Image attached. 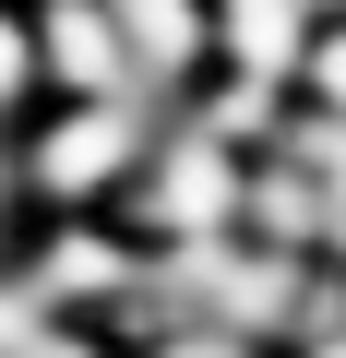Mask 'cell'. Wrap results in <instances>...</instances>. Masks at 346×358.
Listing matches in <instances>:
<instances>
[{
  "mask_svg": "<svg viewBox=\"0 0 346 358\" xmlns=\"http://www.w3.org/2000/svg\"><path fill=\"white\" fill-rule=\"evenodd\" d=\"M298 358H346V322H322V334H298Z\"/></svg>",
  "mask_w": 346,
  "mask_h": 358,
  "instance_id": "cell-7",
  "label": "cell"
},
{
  "mask_svg": "<svg viewBox=\"0 0 346 358\" xmlns=\"http://www.w3.org/2000/svg\"><path fill=\"white\" fill-rule=\"evenodd\" d=\"M322 13H346V0H322Z\"/></svg>",
  "mask_w": 346,
  "mask_h": 358,
  "instance_id": "cell-9",
  "label": "cell"
},
{
  "mask_svg": "<svg viewBox=\"0 0 346 358\" xmlns=\"http://www.w3.org/2000/svg\"><path fill=\"white\" fill-rule=\"evenodd\" d=\"M36 48H48V96H131L143 84L120 0H36Z\"/></svg>",
  "mask_w": 346,
  "mask_h": 358,
  "instance_id": "cell-3",
  "label": "cell"
},
{
  "mask_svg": "<svg viewBox=\"0 0 346 358\" xmlns=\"http://www.w3.org/2000/svg\"><path fill=\"white\" fill-rule=\"evenodd\" d=\"M48 96V48H36V0H0V131Z\"/></svg>",
  "mask_w": 346,
  "mask_h": 358,
  "instance_id": "cell-5",
  "label": "cell"
},
{
  "mask_svg": "<svg viewBox=\"0 0 346 358\" xmlns=\"http://www.w3.org/2000/svg\"><path fill=\"white\" fill-rule=\"evenodd\" d=\"M143 155H155L143 96H60V120L24 143V192H48V203H108V192L143 179Z\"/></svg>",
  "mask_w": 346,
  "mask_h": 358,
  "instance_id": "cell-2",
  "label": "cell"
},
{
  "mask_svg": "<svg viewBox=\"0 0 346 358\" xmlns=\"http://www.w3.org/2000/svg\"><path fill=\"white\" fill-rule=\"evenodd\" d=\"M239 215H251L239 143L203 131V120H167L155 155H143V179H131V227H155V239H227Z\"/></svg>",
  "mask_w": 346,
  "mask_h": 358,
  "instance_id": "cell-1",
  "label": "cell"
},
{
  "mask_svg": "<svg viewBox=\"0 0 346 358\" xmlns=\"http://www.w3.org/2000/svg\"><path fill=\"white\" fill-rule=\"evenodd\" d=\"M155 358H239V334H215V322H203V334H180V346H155Z\"/></svg>",
  "mask_w": 346,
  "mask_h": 358,
  "instance_id": "cell-6",
  "label": "cell"
},
{
  "mask_svg": "<svg viewBox=\"0 0 346 358\" xmlns=\"http://www.w3.org/2000/svg\"><path fill=\"white\" fill-rule=\"evenodd\" d=\"M322 24H334L322 0H215V60H227L239 84L298 96V60H310V36H322Z\"/></svg>",
  "mask_w": 346,
  "mask_h": 358,
  "instance_id": "cell-4",
  "label": "cell"
},
{
  "mask_svg": "<svg viewBox=\"0 0 346 358\" xmlns=\"http://www.w3.org/2000/svg\"><path fill=\"white\" fill-rule=\"evenodd\" d=\"M0 203H13V155H0Z\"/></svg>",
  "mask_w": 346,
  "mask_h": 358,
  "instance_id": "cell-8",
  "label": "cell"
}]
</instances>
